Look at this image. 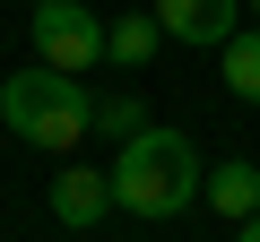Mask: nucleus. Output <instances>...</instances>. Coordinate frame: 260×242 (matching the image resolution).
Here are the masks:
<instances>
[{
	"instance_id": "f257e3e1",
	"label": "nucleus",
	"mask_w": 260,
	"mask_h": 242,
	"mask_svg": "<svg viewBox=\"0 0 260 242\" xmlns=\"http://www.w3.org/2000/svg\"><path fill=\"white\" fill-rule=\"evenodd\" d=\"M200 147L182 139V130H148L139 139H121V156H113V208H130V216H182L191 199H200Z\"/></svg>"
},
{
	"instance_id": "f03ea898",
	"label": "nucleus",
	"mask_w": 260,
	"mask_h": 242,
	"mask_svg": "<svg viewBox=\"0 0 260 242\" xmlns=\"http://www.w3.org/2000/svg\"><path fill=\"white\" fill-rule=\"evenodd\" d=\"M0 121H9L26 147H78L87 139V78H70L52 61L0 78Z\"/></svg>"
},
{
	"instance_id": "7ed1b4c3",
	"label": "nucleus",
	"mask_w": 260,
	"mask_h": 242,
	"mask_svg": "<svg viewBox=\"0 0 260 242\" xmlns=\"http://www.w3.org/2000/svg\"><path fill=\"white\" fill-rule=\"evenodd\" d=\"M35 61L87 78V69L104 61V18L78 9V0H35Z\"/></svg>"
},
{
	"instance_id": "20e7f679",
	"label": "nucleus",
	"mask_w": 260,
	"mask_h": 242,
	"mask_svg": "<svg viewBox=\"0 0 260 242\" xmlns=\"http://www.w3.org/2000/svg\"><path fill=\"white\" fill-rule=\"evenodd\" d=\"M156 26H165V44H225L234 26H243V0H156Z\"/></svg>"
},
{
	"instance_id": "39448f33",
	"label": "nucleus",
	"mask_w": 260,
	"mask_h": 242,
	"mask_svg": "<svg viewBox=\"0 0 260 242\" xmlns=\"http://www.w3.org/2000/svg\"><path fill=\"white\" fill-rule=\"evenodd\" d=\"M104 208H113V173H95V165H61L52 173V216L61 225H104Z\"/></svg>"
},
{
	"instance_id": "423d86ee",
	"label": "nucleus",
	"mask_w": 260,
	"mask_h": 242,
	"mask_svg": "<svg viewBox=\"0 0 260 242\" xmlns=\"http://www.w3.org/2000/svg\"><path fill=\"white\" fill-rule=\"evenodd\" d=\"M200 199H208L217 216H234V225H243V216L260 208V165H243V156L208 165V173H200Z\"/></svg>"
},
{
	"instance_id": "0eeeda50",
	"label": "nucleus",
	"mask_w": 260,
	"mask_h": 242,
	"mask_svg": "<svg viewBox=\"0 0 260 242\" xmlns=\"http://www.w3.org/2000/svg\"><path fill=\"white\" fill-rule=\"evenodd\" d=\"M156 44H165L156 9H130V18H113V26H104V61H121V69H139V61H148Z\"/></svg>"
},
{
	"instance_id": "6e6552de",
	"label": "nucleus",
	"mask_w": 260,
	"mask_h": 242,
	"mask_svg": "<svg viewBox=\"0 0 260 242\" xmlns=\"http://www.w3.org/2000/svg\"><path fill=\"white\" fill-rule=\"evenodd\" d=\"M217 61H225V87H234L243 104H260V35H251V26H234V35L217 44Z\"/></svg>"
},
{
	"instance_id": "1a4fd4ad",
	"label": "nucleus",
	"mask_w": 260,
	"mask_h": 242,
	"mask_svg": "<svg viewBox=\"0 0 260 242\" xmlns=\"http://www.w3.org/2000/svg\"><path fill=\"white\" fill-rule=\"evenodd\" d=\"M87 130H104V139L121 147V139L148 130V104H139V95H87Z\"/></svg>"
},
{
	"instance_id": "9d476101",
	"label": "nucleus",
	"mask_w": 260,
	"mask_h": 242,
	"mask_svg": "<svg viewBox=\"0 0 260 242\" xmlns=\"http://www.w3.org/2000/svg\"><path fill=\"white\" fill-rule=\"evenodd\" d=\"M234 242H260V208H251V216H243V225H234Z\"/></svg>"
},
{
	"instance_id": "9b49d317",
	"label": "nucleus",
	"mask_w": 260,
	"mask_h": 242,
	"mask_svg": "<svg viewBox=\"0 0 260 242\" xmlns=\"http://www.w3.org/2000/svg\"><path fill=\"white\" fill-rule=\"evenodd\" d=\"M251 9H260V0H251Z\"/></svg>"
},
{
	"instance_id": "f8f14e48",
	"label": "nucleus",
	"mask_w": 260,
	"mask_h": 242,
	"mask_svg": "<svg viewBox=\"0 0 260 242\" xmlns=\"http://www.w3.org/2000/svg\"><path fill=\"white\" fill-rule=\"evenodd\" d=\"M26 9H35V0H26Z\"/></svg>"
}]
</instances>
